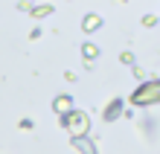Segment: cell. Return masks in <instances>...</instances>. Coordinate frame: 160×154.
<instances>
[{
    "label": "cell",
    "instance_id": "obj_5",
    "mask_svg": "<svg viewBox=\"0 0 160 154\" xmlns=\"http://www.w3.org/2000/svg\"><path fill=\"white\" fill-rule=\"evenodd\" d=\"M70 142H73V148H76V151H82V154H99L96 142H93V140H88V137H79V140H70Z\"/></svg>",
    "mask_w": 160,
    "mask_h": 154
},
{
    "label": "cell",
    "instance_id": "obj_9",
    "mask_svg": "<svg viewBox=\"0 0 160 154\" xmlns=\"http://www.w3.org/2000/svg\"><path fill=\"white\" fill-rule=\"evenodd\" d=\"M134 79H140V82H148V79H146V70H143V67H134Z\"/></svg>",
    "mask_w": 160,
    "mask_h": 154
},
{
    "label": "cell",
    "instance_id": "obj_2",
    "mask_svg": "<svg viewBox=\"0 0 160 154\" xmlns=\"http://www.w3.org/2000/svg\"><path fill=\"white\" fill-rule=\"evenodd\" d=\"M64 128L70 131V137H73V140L88 137V131H90V117H88L84 111H76V108H73L67 117H64Z\"/></svg>",
    "mask_w": 160,
    "mask_h": 154
},
{
    "label": "cell",
    "instance_id": "obj_4",
    "mask_svg": "<svg viewBox=\"0 0 160 154\" xmlns=\"http://www.w3.org/2000/svg\"><path fill=\"white\" fill-rule=\"evenodd\" d=\"M52 111H55V113H58V117L64 119V117H67V113L73 111V99H70V96H55V102H52Z\"/></svg>",
    "mask_w": 160,
    "mask_h": 154
},
{
    "label": "cell",
    "instance_id": "obj_6",
    "mask_svg": "<svg viewBox=\"0 0 160 154\" xmlns=\"http://www.w3.org/2000/svg\"><path fill=\"white\" fill-rule=\"evenodd\" d=\"M99 26H102V17L99 15H84V23H82L84 32H93V29H99Z\"/></svg>",
    "mask_w": 160,
    "mask_h": 154
},
{
    "label": "cell",
    "instance_id": "obj_7",
    "mask_svg": "<svg viewBox=\"0 0 160 154\" xmlns=\"http://www.w3.org/2000/svg\"><path fill=\"white\" fill-rule=\"evenodd\" d=\"M82 55H84V61L90 64V61L99 55V47H96V44H90V41H88V44H82Z\"/></svg>",
    "mask_w": 160,
    "mask_h": 154
},
{
    "label": "cell",
    "instance_id": "obj_10",
    "mask_svg": "<svg viewBox=\"0 0 160 154\" xmlns=\"http://www.w3.org/2000/svg\"><path fill=\"white\" fill-rule=\"evenodd\" d=\"M119 61H122V64H134V55H131V52H122Z\"/></svg>",
    "mask_w": 160,
    "mask_h": 154
},
{
    "label": "cell",
    "instance_id": "obj_1",
    "mask_svg": "<svg viewBox=\"0 0 160 154\" xmlns=\"http://www.w3.org/2000/svg\"><path fill=\"white\" fill-rule=\"evenodd\" d=\"M157 102H160V79H148L131 93V105H137V108H148Z\"/></svg>",
    "mask_w": 160,
    "mask_h": 154
},
{
    "label": "cell",
    "instance_id": "obj_8",
    "mask_svg": "<svg viewBox=\"0 0 160 154\" xmlns=\"http://www.w3.org/2000/svg\"><path fill=\"white\" fill-rule=\"evenodd\" d=\"M32 15L35 17H47V15H52V6H32Z\"/></svg>",
    "mask_w": 160,
    "mask_h": 154
},
{
    "label": "cell",
    "instance_id": "obj_3",
    "mask_svg": "<svg viewBox=\"0 0 160 154\" xmlns=\"http://www.w3.org/2000/svg\"><path fill=\"white\" fill-rule=\"evenodd\" d=\"M119 113H122V99H111L108 108L102 111V119H105V122H114V119H119Z\"/></svg>",
    "mask_w": 160,
    "mask_h": 154
},
{
    "label": "cell",
    "instance_id": "obj_11",
    "mask_svg": "<svg viewBox=\"0 0 160 154\" xmlns=\"http://www.w3.org/2000/svg\"><path fill=\"white\" fill-rule=\"evenodd\" d=\"M154 23H157L154 15H146V17H143V26H154Z\"/></svg>",
    "mask_w": 160,
    "mask_h": 154
}]
</instances>
